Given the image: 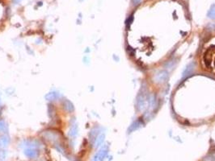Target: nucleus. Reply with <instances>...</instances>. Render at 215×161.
I'll return each instance as SVG.
<instances>
[{
	"mask_svg": "<svg viewBox=\"0 0 215 161\" xmlns=\"http://www.w3.org/2000/svg\"><path fill=\"white\" fill-rule=\"evenodd\" d=\"M140 122H135V123H134L132 125H131V126L130 127V131H134V130H137L140 126Z\"/></svg>",
	"mask_w": 215,
	"mask_h": 161,
	"instance_id": "nucleus-14",
	"label": "nucleus"
},
{
	"mask_svg": "<svg viewBox=\"0 0 215 161\" xmlns=\"http://www.w3.org/2000/svg\"><path fill=\"white\" fill-rule=\"evenodd\" d=\"M146 95L140 94L137 98V107L138 110H142L146 106Z\"/></svg>",
	"mask_w": 215,
	"mask_h": 161,
	"instance_id": "nucleus-3",
	"label": "nucleus"
},
{
	"mask_svg": "<svg viewBox=\"0 0 215 161\" xmlns=\"http://www.w3.org/2000/svg\"><path fill=\"white\" fill-rule=\"evenodd\" d=\"M194 68H195V63L194 62H191L188 65L185 69L183 70V72L182 73V77L184 78V77H188V75H190L193 72Z\"/></svg>",
	"mask_w": 215,
	"mask_h": 161,
	"instance_id": "nucleus-5",
	"label": "nucleus"
},
{
	"mask_svg": "<svg viewBox=\"0 0 215 161\" xmlns=\"http://www.w3.org/2000/svg\"><path fill=\"white\" fill-rule=\"evenodd\" d=\"M77 126L76 125H74V126H71V130H70V135L71 137H74L76 135H77Z\"/></svg>",
	"mask_w": 215,
	"mask_h": 161,
	"instance_id": "nucleus-13",
	"label": "nucleus"
},
{
	"mask_svg": "<svg viewBox=\"0 0 215 161\" xmlns=\"http://www.w3.org/2000/svg\"><path fill=\"white\" fill-rule=\"evenodd\" d=\"M104 138H105V135L104 134H100L99 135L97 138H96V139H95V147H99L101 144H103V142H104Z\"/></svg>",
	"mask_w": 215,
	"mask_h": 161,
	"instance_id": "nucleus-9",
	"label": "nucleus"
},
{
	"mask_svg": "<svg viewBox=\"0 0 215 161\" xmlns=\"http://www.w3.org/2000/svg\"><path fill=\"white\" fill-rule=\"evenodd\" d=\"M155 98L154 94H150L149 97L146 98V107L148 110H151L155 107Z\"/></svg>",
	"mask_w": 215,
	"mask_h": 161,
	"instance_id": "nucleus-6",
	"label": "nucleus"
},
{
	"mask_svg": "<svg viewBox=\"0 0 215 161\" xmlns=\"http://www.w3.org/2000/svg\"><path fill=\"white\" fill-rule=\"evenodd\" d=\"M207 16L211 19H215V4L212 5L210 7L208 13H207Z\"/></svg>",
	"mask_w": 215,
	"mask_h": 161,
	"instance_id": "nucleus-12",
	"label": "nucleus"
},
{
	"mask_svg": "<svg viewBox=\"0 0 215 161\" xmlns=\"http://www.w3.org/2000/svg\"><path fill=\"white\" fill-rule=\"evenodd\" d=\"M169 74L168 72L166 70H159V72H157L154 76V80L155 82L158 83V84H161L165 82L166 80L168 79Z\"/></svg>",
	"mask_w": 215,
	"mask_h": 161,
	"instance_id": "nucleus-2",
	"label": "nucleus"
},
{
	"mask_svg": "<svg viewBox=\"0 0 215 161\" xmlns=\"http://www.w3.org/2000/svg\"><path fill=\"white\" fill-rule=\"evenodd\" d=\"M133 2H134V5H135V6H137V5H138V4L141 3V0H133Z\"/></svg>",
	"mask_w": 215,
	"mask_h": 161,
	"instance_id": "nucleus-16",
	"label": "nucleus"
},
{
	"mask_svg": "<svg viewBox=\"0 0 215 161\" xmlns=\"http://www.w3.org/2000/svg\"><path fill=\"white\" fill-rule=\"evenodd\" d=\"M37 151L34 149V148H32V147H29V148H27L25 150V155L28 158H35L37 156Z\"/></svg>",
	"mask_w": 215,
	"mask_h": 161,
	"instance_id": "nucleus-7",
	"label": "nucleus"
},
{
	"mask_svg": "<svg viewBox=\"0 0 215 161\" xmlns=\"http://www.w3.org/2000/svg\"><path fill=\"white\" fill-rule=\"evenodd\" d=\"M107 152H108L107 147H103V148H101L99 152L95 155V158H94L93 161H103L104 158L105 157Z\"/></svg>",
	"mask_w": 215,
	"mask_h": 161,
	"instance_id": "nucleus-4",
	"label": "nucleus"
},
{
	"mask_svg": "<svg viewBox=\"0 0 215 161\" xmlns=\"http://www.w3.org/2000/svg\"><path fill=\"white\" fill-rule=\"evenodd\" d=\"M58 96H59V94H57L56 92H51V93L46 95V100H48V101H54V100H56L57 98H58Z\"/></svg>",
	"mask_w": 215,
	"mask_h": 161,
	"instance_id": "nucleus-10",
	"label": "nucleus"
},
{
	"mask_svg": "<svg viewBox=\"0 0 215 161\" xmlns=\"http://www.w3.org/2000/svg\"><path fill=\"white\" fill-rule=\"evenodd\" d=\"M203 60L205 67L215 73V44L210 46L204 52Z\"/></svg>",
	"mask_w": 215,
	"mask_h": 161,
	"instance_id": "nucleus-1",
	"label": "nucleus"
},
{
	"mask_svg": "<svg viewBox=\"0 0 215 161\" xmlns=\"http://www.w3.org/2000/svg\"><path fill=\"white\" fill-rule=\"evenodd\" d=\"M64 108L66 109L67 111L72 112V111L74 110V105H73V104H72L70 101L66 100L65 102H64Z\"/></svg>",
	"mask_w": 215,
	"mask_h": 161,
	"instance_id": "nucleus-11",
	"label": "nucleus"
},
{
	"mask_svg": "<svg viewBox=\"0 0 215 161\" xmlns=\"http://www.w3.org/2000/svg\"><path fill=\"white\" fill-rule=\"evenodd\" d=\"M6 130V123L3 120H0V132H4Z\"/></svg>",
	"mask_w": 215,
	"mask_h": 161,
	"instance_id": "nucleus-15",
	"label": "nucleus"
},
{
	"mask_svg": "<svg viewBox=\"0 0 215 161\" xmlns=\"http://www.w3.org/2000/svg\"><path fill=\"white\" fill-rule=\"evenodd\" d=\"M10 142L9 138L7 135H4V136L0 137V147H6L8 146Z\"/></svg>",
	"mask_w": 215,
	"mask_h": 161,
	"instance_id": "nucleus-8",
	"label": "nucleus"
}]
</instances>
